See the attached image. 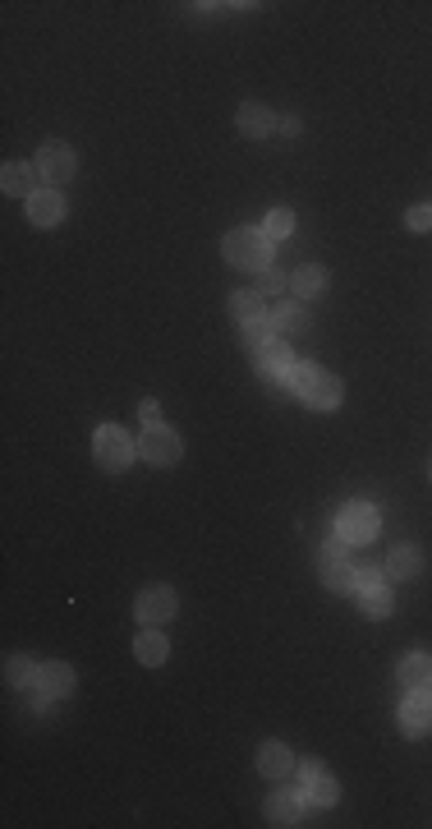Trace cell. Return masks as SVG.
Returning <instances> with one entry per match:
<instances>
[{
	"label": "cell",
	"instance_id": "cell-18",
	"mask_svg": "<svg viewBox=\"0 0 432 829\" xmlns=\"http://www.w3.org/2000/svg\"><path fill=\"white\" fill-rule=\"evenodd\" d=\"M267 318H272V328H276L281 337H294V332H304V328H308V313H304L300 305H285V300H281L272 313H267Z\"/></svg>",
	"mask_w": 432,
	"mask_h": 829
},
{
	"label": "cell",
	"instance_id": "cell-16",
	"mask_svg": "<svg viewBox=\"0 0 432 829\" xmlns=\"http://www.w3.org/2000/svg\"><path fill=\"white\" fill-rule=\"evenodd\" d=\"M400 682L410 687V691H428L432 687V659L428 654H410L400 663Z\"/></svg>",
	"mask_w": 432,
	"mask_h": 829
},
{
	"label": "cell",
	"instance_id": "cell-7",
	"mask_svg": "<svg viewBox=\"0 0 432 829\" xmlns=\"http://www.w3.org/2000/svg\"><path fill=\"white\" fill-rule=\"evenodd\" d=\"M253 360H258V369H262V378H272V383H285L290 369H294L290 341H267V345H258Z\"/></svg>",
	"mask_w": 432,
	"mask_h": 829
},
{
	"label": "cell",
	"instance_id": "cell-27",
	"mask_svg": "<svg viewBox=\"0 0 432 829\" xmlns=\"http://www.w3.org/2000/svg\"><path fill=\"white\" fill-rule=\"evenodd\" d=\"M244 341H249V351H258V345L272 341V318H262V323H249V328H244Z\"/></svg>",
	"mask_w": 432,
	"mask_h": 829
},
{
	"label": "cell",
	"instance_id": "cell-24",
	"mask_svg": "<svg viewBox=\"0 0 432 829\" xmlns=\"http://www.w3.org/2000/svg\"><path fill=\"white\" fill-rule=\"evenodd\" d=\"M359 595V608L368 613V618H387L391 613V595L382 590V585H372V590H355Z\"/></svg>",
	"mask_w": 432,
	"mask_h": 829
},
{
	"label": "cell",
	"instance_id": "cell-21",
	"mask_svg": "<svg viewBox=\"0 0 432 829\" xmlns=\"http://www.w3.org/2000/svg\"><path fill=\"white\" fill-rule=\"evenodd\" d=\"M419 567H423V553H419L414 544H400V549L387 557V572H391V576H419Z\"/></svg>",
	"mask_w": 432,
	"mask_h": 829
},
{
	"label": "cell",
	"instance_id": "cell-9",
	"mask_svg": "<svg viewBox=\"0 0 432 829\" xmlns=\"http://www.w3.org/2000/svg\"><path fill=\"white\" fill-rule=\"evenodd\" d=\"M37 175H42L46 184H65V180L74 175V152H69L65 143H46V148L37 152Z\"/></svg>",
	"mask_w": 432,
	"mask_h": 829
},
{
	"label": "cell",
	"instance_id": "cell-1",
	"mask_svg": "<svg viewBox=\"0 0 432 829\" xmlns=\"http://www.w3.org/2000/svg\"><path fill=\"white\" fill-rule=\"evenodd\" d=\"M285 387H290V392H300L308 406H317V410L340 406V383L332 378V373H322L317 364H294V369H290V378H285Z\"/></svg>",
	"mask_w": 432,
	"mask_h": 829
},
{
	"label": "cell",
	"instance_id": "cell-2",
	"mask_svg": "<svg viewBox=\"0 0 432 829\" xmlns=\"http://www.w3.org/2000/svg\"><path fill=\"white\" fill-rule=\"evenodd\" d=\"M226 258L230 267H267V258H272V240H267L262 231H230L226 235Z\"/></svg>",
	"mask_w": 432,
	"mask_h": 829
},
{
	"label": "cell",
	"instance_id": "cell-30",
	"mask_svg": "<svg viewBox=\"0 0 432 829\" xmlns=\"http://www.w3.org/2000/svg\"><path fill=\"white\" fill-rule=\"evenodd\" d=\"M262 290H285V272H272V267H262Z\"/></svg>",
	"mask_w": 432,
	"mask_h": 829
},
{
	"label": "cell",
	"instance_id": "cell-20",
	"mask_svg": "<svg viewBox=\"0 0 432 829\" xmlns=\"http://www.w3.org/2000/svg\"><path fill=\"white\" fill-rule=\"evenodd\" d=\"M230 313L239 318V323H262L267 309H262V296H253V290H239V296H230Z\"/></svg>",
	"mask_w": 432,
	"mask_h": 829
},
{
	"label": "cell",
	"instance_id": "cell-23",
	"mask_svg": "<svg viewBox=\"0 0 432 829\" xmlns=\"http://www.w3.org/2000/svg\"><path fill=\"white\" fill-rule=\"evenodd\" d=\"M290 286H294V296H304V300H308V296H317V290L327 286V272H322L317 263H308V267H300V272L290 277Z\"/></svg>",
	"mask_w": 432,
	"mask_h": 829
},
{
	"label": "cell",
	"instance_id": "cell-3",
	"mask_svg": "<svg viewBox=\"0 0 432 829\" xmlns=\"http://www.w3.org/2000/svg\"><path fill=\"white\" fill-rule=\"evenodd\" d=\"M317 567H322V581H327L332 590H355V567L345 563V540L340 534L317 549Z\"/></svg>",
	"mask_w": 432,
	"mask_h": 829
},
{
	"label": "cell",
	"instance_id": "cell-14",
	"mask_svg": "<svg viewBox=\"0 0 432 829\" xmlns=\"http://www.w3.org/2000/svg\"><path fill=\"white\" fill-rule=\"evenodd\" d=\"M239 129H244L249 139H262V134L276 129V116L267 111V106H258V102H244L239 106Z\"/></svg>",
	"mask_w": 432,
	"mask_h": 829
},
{
	"label": "cell",
	"instance_id": "cell-8",
	"mask_svg": "<svg viewBox=\"0 0 432 829\" xmlns=\"http://www.w3.org/2000/svg\"><path fill=\"white\" fill-rule=\"evenodd\" d=\"M139 451H143L152 466H171V461H180V438H175L171 429H161V424H148Z\"/></svg>",
	"mask_w": 432,
	"mask_h": 829
},
{
	"label": "cell",
	"instance_id": "cell-5",
	"mask_svg": "<svg viewBox=\"0 0 432 829\" xmlns=\"http://www.w3.org/2000/svg\"><path fill=\"white\" fill-rule=\"evenodd\" d=\"M336 534L345 544H368L372 534H377V512L368 502H349L345 512H340V521H336Z\"/></svg>",
	"mask_w": 432,
	"mask_h": 829
},
{
	"label": "cell",
	"instance_id": "cell-15",
	"mask_svg": "<svg viewBox=\"0 0 432 829\" xmlns=\"http://www.w3.org/2000/svg\"><path fill=\"white\" fill-rule=\"evenodd\" d=\"M33 687H42L46 696H65V691L74 687V673H69L65 663H42V668H37V682H33Z\"/></svg>",
	"mask_w": 432,
	"mask_h": 829
},
{
	"label": "cell",
	"instance_id": "cell-28",
	"mask_svg": "<svg viewBox=\"0 0 432 829\" xmlns=\"http://www.w3.org/2000/svg\"><path fill=\"white\" fill-rule=\"evenodd\" d=\"M404 222H410V231H428L432 226V207H410V212H404Z\"/></svg>",
	"mask_w": 432,
	"mask_h": 829
},
{
	"label": "cell",
	"instance_id": "cell-26",
	"mask_svg": "<svg viewBox=\"0 0 432 829\" xmlns=\"http://www.w3.org/2000/svg\"><path fill=\"white\" fill-rule=\"evenodd\" d=\"M290 231H294V217H290L285 207H276L272 217H267V226H262V235H267V240H285Z\"/></svg>",
	"mask_w": 432,
	"mask_h": 829
},
{
	"label": "cell",
	"instance_id": "cell-17",
	"mask_svg": "<svg viewBox=\"0 0 432 829\" xmlns=\"http://www.w3.org/2000/svg\"><path fill=\"white\" fill-rule=\"evenodd\" d=\"M0 184H5V194H28V199H33V194H37V190H33V184H37V167L28 171L23 162H10L5 171H0Z\"/></svg>",
	"mask_w": 432,
	"mask_h": 829
},
{
	"label": "cell",
	"instance_id": "cell-12",
	"mask_svg": "<svg viewBox=\"0 0 432 829\" xmlns=\"http://www.w3.org/2000/svg\"><path fill=\"white\" fill-rule=\"evenodd\" d=\"M60 217H65V203H60V194L42 190V194H33V199H28V222H33V226H56Z\"/></svg>",
	"mask_w": 432,
	"mask_h": 829
},
{
	"label": "cell",
	"instance_id": "cell-29",
	"mask_svg": "<svg viewBox=\"0 0 432 829\" xmlns=\"http://www.w3.org/2000/svg\"><path fill=\"white\" fill-rule=\"evenodd\" d=\"M372 585H382V572H377V567H359L355 572V590H372Z\"/></svg>",
	"mask_w": 432,
	"mask_h": 829
},
{
	"label": "cell",
	"instance_id": "cell-11",
	"mask_svg": "<svg viewBox=\"0 0 432 829\" xmlns=\"http://www.w3.org/2000/svg\"><path fill=\"white\" fill-rule=\"evenodd\" d=\"M400 724H404V733H428L432 728V696L410 691V701L400 705Z\"/></svg>",
	"mask_w": 432,
	"mask_h": 829
},
{
	"label": "cell",
	"instance_id": "cell-19",
	"mask_svg": "<svg viewBox=\"0 0 432 829\" xmlns=\"http://www.w3.org/2000/svg\"><path fill=\"white\" fill-rule=\"evenodd\" d=\"M267 820L272 825H294L300 820V797L294 792H272L267 797Z\"/></svg>",
	"mask_w": 432,
	"mask_h": 829
},
{
	"label": "cell",
	"instance_id": "cell-4",
	"mask_svg": "<svg viewBox=\"0 0 432 829\" xmlns=\"http://www.w3.org/2000/svg\"><path fill=\"white\" fill-rule=\"evenodd\" d=\"M92 447H97V461H101L106 470H124V466L133 461V443H129L124 429H116V424H101L97 438H92Z\"/></svg>",
	"mask_w": 432,
	"mask_h": 829
},
{
	"label": "cell",
	"instance_id": "cell-13",
	"mask_svg": "<svg viewBox=\"0 0 432 829\" xmlns=\"http://www.w3.org/2000/svg\"><path fill=\"white\" fill-rule=\"evenodd\" d=\"M258 769L267 774V779H285V774L294 769V756H290V746H281V742H267L262 752H258Z\"/></svg>",
	"mask_w": 432,
	"mask_h": 829
},
{
	"label": "cell",
	"instance_id": "cell-6",
	"mask_svg": "<svg viewBox=\"0 0 432 829\" xmlns=\"http://www.w3.org/2000/svg\"><path fill=\"white\" fill-rule=\"evenodd\" d=\"M300 797L304 801H317V807H332V801L340 797V788H336V779L317 760H304L300 765Z\"/></svg>",
	"mask_w": 432,
	"mask_h": 829
},
{
	"label": "cell",
	"instance_id": "cell-10",
	"mask_svg": "<svg viewBox=\"0 0 432 829\" xmlns=\"http://www.w3.org/2000/svg\"><path fill=\"white\" fill-rule=\"evenodd\" d=\"M139 618H143V622H166V618H175V590H171V585H148V590L139 595Z\"/></svg>",
	"mask_w": 432,
	"mask_h": 829
},
{
	"label": "cell",
	"instance_id": "cell-22",
	"mask_svg": "<svg viewBox=\"0 0 432 829\" xmlns=\"http://www.w3.org/2000/svg\"><path fill=\"white\" fill-rule=\"evenodd\" d=\"M133 654H139L143 663H166V636H161V631H143L139 640H133Z\"/></svg>",
	"mask_w": 432,
	"mask_h": 829
},
{
	"label": "cell",
	"instance_id": "cell-25",
	"mask_svg": "<svg viewBox=\"0 0 432 829\" xmlns=\"http://www.w3.org/2000/svg\"><path fill=\"white\" fill-rule=\"evenodd\" d=\"M5 678H10V687H33V682H37V663L23 659V654H14V659L5 663Z\"/></svg>",
	"mask_w": 432,
	"mask_h": 829
}]
</instances>
